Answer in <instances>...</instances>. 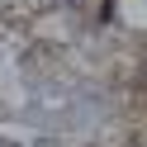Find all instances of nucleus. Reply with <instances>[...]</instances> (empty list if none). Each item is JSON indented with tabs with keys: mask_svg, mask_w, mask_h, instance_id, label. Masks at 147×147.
Returning <instances> with one entry per match:
<instances>
[{
	"mask_svg": "<svg viewBox=\"0 0 147 147\" xmlns=\"http://www.w3.org/2000/svg\"><path fill=\"white\" fill-rule=\"evenodd\" d=\"M0 147H14V142H0Z\"/></svg>",
	"mask_w": 147,
	"mask_h": 147,
	"instance_id": "f257e3e1",
	"label": "nucleus"
}]
</instances>
